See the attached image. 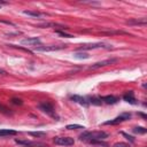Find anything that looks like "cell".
<instances>
[{"instance_id": "1", "label": "cell", "mask_w": 147, "mask_h": 147, "mask_svg": "<svg viewBox=\"0 0 147 147\" xmlns=\"http://www.w3.org/2000/svg\"><path fill=\"white\" fill-rule=\"evenodd\" d=\"M108 137V133L105 131H87L84 132L79 136V139L86 142H92V141H98V140H103Z\"/></svg>"}, {"instance_id": "2", "label": "cell", "mask_w": 147, "mask_h": 147, "mask_svg": "<svg viewBox=\"0 0 147 147\" xmlns=\"http://www.w3.org/2000/svg\"><path fill=\"white\" fill-rule=\"evenodd\" d=\"M38 108L42 111V113H45L46 115H48L49 117H52V118H54V119H56V121H59V115L56 114V111H55V109H54V107L51 105V103H48V102H42V103H39L38 105Z\"/></svg>"}, {"instance_id": "3", "label": "cell", "mask_w": 147, "mask_h": 147, "mask_svg": "<svg viewBox=\"0 0 147 147\" xmlns=\"http://www.w3.org/2000/svg\"><path fill=\"white\" fill-rule=\"evenodd\" d=\"M111 45L105 44V42H93V44H84L82 46H79L78 51H86V49H94V48H110Z\"/></svg>"}, {"instance_id": "4", "label": "cell", "mask_w": 147, "mask_h": 147, "mask_svg": "<svg viewBox=\"0 0 147 147\" xmlns=\"http://www.w3.org/2000/svg\"><path fill=\"white\" fill-rule=\"evenodd\" d=\"M53 141H54L55 145H57V146H64V147L72 146L75 144L74 138H70V137H56V138H54Z\"/></svg>"}, {"instance_id": "5", "label": "cell", "mask_w": 147, "mask_h": 147, "mask_svg": "<svg viewBox=\"0 0 147 147\" xmlns=\"http://www.w3.org/2000/svg\"><path fill=\"white\" fill-rule=\"evenodd\" d=\"M130 117H131V114H130V113H123V114H121L119 116L115 117L114 119H110V121L105 122L103 124H105V125H116V124H118V123H122V122H124V121H127Z\"/></svg>"}, {"instance_id": "6", "label": "cell", "mask_w": 147, "mask_h": 147, "mask_svg": "<svg viewBox=\"0 0 147 147\" xmlns=\"http://www.w3.org/2000/svg\"><path fill=\"white\" fill-rule=\"evenodd\" d=\"M67 46L61 45V46H55V45H51V46H37L34 47V51L37 52H54V51H59V49H63Z\"/></svg>"}, {"instance_id": "7", "label": "cell", "mask_w": 147, "mask_h": 147, "mask_svg": "<svg viewBox=\"0 0 147 147\" xmlns=\"http://www.w3.org/2000/svg\"><path fill=\"white\" fill-rule=\"evenodd\" d=\"M117 61H118L117 59H108V60H105V61H100V62H96V63L92 64L90 67V69H98V68H101V67H106V65L113 64V63H115Z\"/></svg>"}, {"instance_id": "8", "label": "cell", "mask_w": 147, "mask_h": 147, "mask_svg": "<svg viewBox=\"0 0 147 147\" xmlns=\"http://www.w3.org/2000/svg\"><path fill=\"white\" fill-rule=\"evenodd\" d=\"M21 42H22L23 45H28V46H37V45L40 46V44H41V41H40V39H39L38 37L25 38V39H23Z\"/></svg>"}, {"instance_id": "9", "label": "cell", "mask_w": 147, "mask_h": 147, "mask_svg": "<svg viewBox=\"0 0 147 147\" xmlns=\"http://www.w3.org/2000/svg\"><path fill=\"white\" fill-rule=\"evenodd\" d=\"M70 99H71L74 102H76V103H79L80 106H84V107H87V106L90 105L86 98H84V96H80V95H77V94H75V95H71V96H70Z\"/></svg>"}, {"instance_id": "10", "label": "cell", "mask_w": 147, "mask_h": 147, "mask_svg": "<svg viewBox=\"0 0 147 147\" xmlns=\"http://www.w3.org/2000/svg\"><path fill=\"white\" fill-rule=\"evenodd\" d=\"M123 100L126 101V102H129V103H131V105H136V103H137V100H136L134 94H133L132 91L126 92V93L123 95Z\"/></svg>"}, {"instance_id": "11", "label": "cell", "mask_w": 147, "mask_h": 147, "mask_svg": "<svg viewBox=\"0 0 147 147\" xmlns=\"http://www.w3.org/2000/svg\"><path fill=\"white\" fill-rule=\"evenodd\" d=\"M101 101L107 103V105H115L118 101V98L115 95H105L101 98Z\"/></svg>"}, {"instance_id": "12", "label": "cell", "mask_w": 147, "mask_h": 147, "mask_svg": "<svg viewBox=\"0 0 147 147\" xmlns=\"http://www.w3.org/2000/svg\"><path fill=\"white\" fill-rule=\"evenodd\" d=\"M17 131L11 130V129H2L0 130V137H9V136H15Z\"/></svg>"}, {"instance_id": "13", "label": "cell", "mask_w": 147, "mask_h": 147, "mask_svg": "<svg viewBox=\"0 0 147 147\" xmlns=\"http://www.w3.org/2000/svg\"><path fill=\"white\" fill-rule=\"evenodd\" d=\"M126 24L129 25H146V20H130L126 22Z\"/></svg>"}, {"instance_id": "14", "label": "cell", "mask_w": 147, "mask_h": 147, "mask_svg": "<svg viewBox=\"0 0 147 147\" xmlns=\"http://www.w3.org/2000/svg\"><path fill=\"white\" fill-rule=\"evenodd\" d=\"M74 57H76V59H79V60H85V59H88L90 57V55L87 54V53H85V52H82V51H78V52H75L74 53Z\"/></svg>"}, {"instance_id": "15", "label": "cell", "mask_w": 147, "mask_h": 147, "mask_svg": "<svg viewBox=\"0 0 147 147\" xmlns=\"http://www.w3.org/2000/svg\"><path fill=\"white\" fill-rule=\"evenodd\" d=\"M88 103H92V105H95V106H100L102 103L101 101V98H96V96H91L87 99Z\"/></svg>"}, {"instance_id": "16", "label": "cell", "mask_w": 147, "mask_h": 147, "mask_svg": "<svg viewBox=\"0 0 147 147\" xmlns=\"http://www.w3.org/2000/svg\"><path fill=\"white\" fill-rule=\"evenodd\" d=\"M23 14L25 15H29V16H32V17H41L44 14L39 13V11H32V10H24Z\"/></svg>"}, {"instance_id": "17", "label": "cell", "mask_w": 147, "mask_h": 147, "mask_svg": "<svg viewBox=\"0 0 147 147\" xmlns=\"http://www.w3.org/2000/svg\"><path fill=\"white\" fill-rule=\"evenodd\" d=\"M15 142L18 144V145H22V146H33V145H36L34 142L29 141V140H18V139H15Z\"/></svg>"}, {"instance_id": "18", "label": "cell", "mask_w": 147, "mask_h": 147, "mask_svg": "<svg viewBox=\"0 0 147 147\" xmlns=\"http://www.w3.org/2000/svg\"><path fill=\"white\" fill-rule=\"evenodd\" d=\"M133 132L137 133V134H145L147 132V130L145 127H142V126H137V127L133 129Z\"/></svg>"}, {"instance_id": "19", "label": "cell", "mask_w": 147, "mask_h": 147, "mask_svg": "<svg viewBox=\"0 0 147 147\" xmlns=\"http://www.w3.org/2000/svg\"><path fill=\"white\" fill-rule=\"evenodd\" d=\"M0 111H1L2 114H5V115H9V114H11V111H10V109H9L8 107H6V106H3L2 103H0Z\"/></svg>"}, {"instance_id": "20", "label": "cell", "mask_w": 147, "mask_h": 147, "mask_svg": "<svg viewBox=\"0 0 147 147\" xmlns=\"http://www.w3.org/2000/svg\"><path fill=\"white\" fill-rule=\"evenodd\" d=\"M65 129H68V130H77V129H85V127L79 125V124H69V125L65 126Z\"/></svg>"}, {"instance_id": "21", "label": "cell", "mask_w": 147, "mask_h": 147, "mask_svg": "<svg viewBox=\"0 0 147 147\" xmlns=\"http://www.w3.org/2000/svg\"><path fill=\"white\" fill-rule=\"evenodd\" d=\"M59 36H61V37H64V38H72L74 36L72 34H69V33H67V32H63V31H60V30H56L55 31Z\"/></svg>"}, {"instance_id": "22", "label": "cell", "mask_w": 147, "mask_h": 147, "mask_svg": "<svg viewBox=\"0 0 147 147\" xmlns=\"http://www.w3.org/2000/svg\"><path fill=\"white\" fill-rule=\"evenodd\" d=\"M29 134L32 136V137H45V136H46L45 132H40V131H37V132H29Z\"/></svg>"}, {"instance_id": "23", "label": "cell", "mask_w": 147, "mask_h": 147, "mask_svg": "<svg viewBox=\"0 0 147 147\" xmlns=\"http://www.w3.org/2000/svg\"><path fill=\"white\" fill-rule=\"evenodd\" d=\"M113 147H131L129 144H125V142H116L113 145Z\"/></svg>"}, {"instance_id": "24", "label": "cell", "mask_w": 147, "mask_h": 147, "mask_svg": "<svg viewBox=\"0 0 147 147\" xmlns=\"http://www.w3.org/2000/svg\"><path fill=\"white\" fill-rule=\"evenodd\" d=\"M122 134H123V136H124V137H125L127 140H130L131 142H134V139H133V137H131V136H129V134H126V133H124V132H123Z\"/></svg>"}, {"instance_id": "25", "label": "cell", "mask_w": 147, "mask_h": 147, "mask_svg": "<svg viewBox=\"0 0 147 147\" xmlns=\"http://www.w3.org/2000/svg\"><path fill=\"white\" fill-rule=\"evenodd\" d=\"M11 101H13V103H15V105H22V103H23V102H22V100H20V99H16V98L11 99Z\"/></svg>"}, {"instance_id": "26", "label": "cell", "mask_w": 147, "mask_h": 147, "mask_svg": "<svg viewBox=\"0 0 147 147\" xmlns=\"http://www.w3.org/2000/svg\"><path fill=\"white\" fill-rule=\"evenodd\" d=\"M0 74H1V75H5V74H6V71H5V70H2V69H0Z\"/></svg>"}, {"instance_id": "27", "label": "cell", "mask_w": 147, "mask_h": 147, "mask_svg": "<svg viewBox=\"0 0 147 147\" xmlns=\"http://www.w3.org/2000/svg\"><path fill=\"white\" fill-rule=\"evenodd\" d=\"M6 3H7V2H5V1H0V7H1L2 5H6Z\"/></svg>"}]
</instances>
